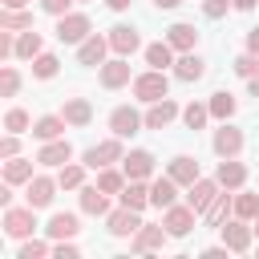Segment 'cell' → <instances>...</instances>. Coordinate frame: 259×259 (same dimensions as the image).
I'll return each mask as SVG.
<instances>
[{
    "label": "cell",
    "mask_w": 259,
    "mask_h": 259,
    "mask_svg": "<svg viewBox=\"0 0 259 259\" xmlns=\"http://www.w3.org/2000/svg\"><path fill=\"white\" fill-rule=\"evenodd\" d=\"M57 182H61L65 190H77V186L85 182V162H81V166H61V174H57Z\"/></svg>",
    "instance_id": "obj_38"
},
{
    "label": "cell",
    "mask_w": 259,
    "mask_h": 259,
    "mask_svg": "<svg viewBox=\"0 0 259 259\" xmlns=\"http://www.w3.org/2000/svg\"><path fill=\"white\" fill-rule=\"evenodd\" d=\"M227 214H235V198H231V194H219V198L206 206V227H223Z\"/></svg>",
    "instance_id": "obj_29"
},
{
    "label": "cell",
    "mask_w": 259,
    "mask_h": 259,
    "mask_svg": "<svg viewBox=\"0 0 259 259\" xmlns=\"http://www.w3.org/2000/svg\"><path fill=\"white\" fill-rule=\"evenodd\" d=\"M146 202H150V186H142V178H130V182H125V190H121V206L142 210Z\"/></svg>",
    "instance_id": "obj_28"
},
{
    "label": "cell",
    "mask_w": 259,
    "mask_h": 259,
    "mask_svg": "<svg viewBox=\"0 0 259 259\" xmlns=\"http://www.w3.org/2000/svg\"><path fill=\"white\" fill-rule=\"evenodd\" d=\"M109 49H113L117 57H130V53H138V49H142V36H138V28H130V24H117V28H109Z\"/></svg>",
    "instance_id": "obj_9"
},
{
    "label": "cell",
    "mask_w": 259,
    "mask_h": 259,
    "mask_svg": "<svg viewBox=\"0 0 259 259\" xmlns=\"http://www.w3.org/2000/svg\"><path fill=\"white\" fill-rule=\"evenodd\" d=\"M105 4H109L113 12H125V8H130V0H105Z\"/></svg>",
    "instance_id": "obj_50"
},
{
    "label": "cell",
    "mask_w": 259,
    "mask_h": 259,
    "mask_svg": "<svg viewBox=\"0 0 259 259\" xmlns=\"http://www.w3.org/2000/svg\"><path fill=\"white\" fill-rule=\"evenodd\" d=\"M28 178H32V162L28 158H8L4 162V182L16 186V182H28Z\"/></svg>",
    "instance_id": "obj_32"
},
{
    "label": "cell",
    "mask_w": 259,
    "mask_h": 259,
    "mask_svg": "<svg viewBox=\"0 0 259 259\" xmlns=\"http://www.w3.org/2000/svg\"><path fill=\"white\" fill-rule=\"evenodd\" d=\"M81 210L85 214H109V194L101 186H85L81 190Z\"/></svg>",
    "instance_id": "obj_26"
},
{
    "label": "cell",
    "mask_w": 259,
    "mask_h": 259,
    "mask_svg": "<svg viewBox=\"0 0 259 259\" xmlns=\"http://www.w3.org/2000/svg\"><path fill=\"white\" fill-rule=\"evenodd\" d=\"M142 125H146V117H138V109H130V105H117V109L109 113V130H113L117 138H134Z\"/></svg>",
    "instance_id": "obj_6"
},
{
    "label": "cell",
    "mask_w": 259,
    "mask_h": 259,
    "mask_svg": "<svg viewBox=\"0 0 259 259\" xmlns=\"http://www.w3.org/2000/svg\"><path fill=\"white\" fill-rule=\"evenodd\" d=\"M219 198V178H198V182H190L186 186V202L198 210V214H206V206Z\"/></svg>",
    "instance_id": "obj_5"
},
{
    "label": "cell",
    "mask_w": 259,
    "mask_h": 259,
    "mask_svg": "<svg viewBox=\"0 0 259 259\" xmlns=\"http://www.w3.org/2000/svg\"><path fill=\"white\" fill-rule=\"evenodd\" d=\"M69 158H73V146H69L65 138L45 142V146H40V154H36V162H40V166H65Z\"/></svg>",
    "instance_id": "obj_14"
},
{
    "label": "cell",
    "mask_w": 259,
    "mask_h": 259,
    "mask_svg": "<svg viewBox=\"0 0 259 259\" xmlns=\"http://www.w3.org/2000/svg\"><path fill=\"white\" fill-rule=\"evenodd\" d=\"M16 89H20V73H16L12 65H4V73H0V93H4V97H12Z\"/></svg>",
    "instance_id": "obj_43"
},
{
    "label": "cell",
    "mask_w": 259,
    "mask_h": 259,
    "mask_svg": "<svg viewBox=\"0 0 259 259\" xmlns=\"http://www.w3.org/2000/svg\"><path fill=\"white\" fill-rule=\"evenodd\" d=\"M146 65H150V69H166V65H174V45H170V40L146 45Z\"/></svg>",
    "instance_id": "obj_27"
},
{
    "label": "cell",
    "mask_w": 259,
    "mask_h": 259,
    "mask_svg": "<svg viewBox=\"0 0 259 259\" xmlns=\"http://www.w3.org/2000/svg\"><path fill=\"white\" fill-rule=\"evenodd\" d=\"M174 77H178V81H198V77H206V61L194 57V53H182V57L174 61Z\"/></svg>",
    "instance_id": "obj_19"
},
{
    "label": "cell",
    "mask_w": 259,
    "mask_h": 259,
    "mask_svg": "<svg viewBox=\"0 0 259 259\" xmlns=\"http://www.w3.org/2000/svg\"><path fill=\"white\" fill-rule=\"evenodd\" d=\"M57 186L61 182H53V178H45V174H36V178H28V190H24V198H28V206H49L53 202V194H57Z\"/></svg>",
    "instance_id": "obj_11"
},
{
    "label": "cell",
    "mask_w": 259,
    "mask_h": 259,
    "mask_svg": "<svg viewBox=\"0 0 259 259\" xmlns=\"http://www.w3.org/2000/svg\"><path fill=\"white\" fill-rule=\"evenodd\" d=\"M227 8H235V0H202V12H206L210 20H219Z\"/></svg>",
    "instance_id": "obj_44"
},
{
    "label": "cell",
    "mask_w": 259,
    "mask_h": 259,
    "mask_svg": "<svg viewBox=\"0 0 259 259\" xmlns=\"http://www.w3.org/2000/svg\"><path fill=\"white\" fill-rule=\"evenodd\" d=\"M178 113H182V109H178L170 97H162V101H154V105H150V113H146V125H150V130H166V125H170Z\"/></svg>",
    "instance_id": "obj_18"
},
{
    "label": "cell",
    "mask_w": 259,
    "mask_h": 259,
    "mask_svg": "<svg viewBox=\"0 0 259 259\" xmlns=\"http://www.w3.org/2000/svg\"><path fill=\"white\" fill-rule=\"evenodd\" d=\"M194 214H198V210H194L190 202H186V206H178V202H174V206H166V219H162V227H166L174 239H182V235L194 227Z\"/></svg>",
    "instance_id": "obj_7"
},
{
    "label": "cell",
    "mask_w": 259,
    "mask_h": 259,
    "mask_svg": "<svg viewBox=\"0 0 259 259\" xmlns=\"http://www.w3.org/2000/svg\"><path fill=\"white\" fill-rule=\"evenodd\" d=\"M40 255H53V247L40 243V239H24L20 243V259H40Z\"/></svg>",
    "instance_id": "obj_41"
},
{
    "label": "cell",
    "mask_w": 259,
    "mask_h": 259,
    "mask_svg": "<svg viewBox=\"0 0 259 259\" xmlns=\"http://www.w3.org/2000/svg\"><path fill=\"white\" fill-rule=\"evenodd\" d=\"M214 178H219V186H223V190H239V186L247 182V166H243V162H235V158H223Z\"/></svg>",
    "instance_id": "obj_15"
},
{
    "label": "cell",
    "mask_w": 259,
    "mask_h": 259,
    "mask_svg": "<svg viewBox=\"0 0 259 259\" xmlns=\"http://www.w3.org/2000/svg\"><path fill=\"white\" fill-rule=\"evenodd\" d=\"M154 4H158V8H178L182 0H154Z\"/></svg>",
    "instance_id": "obj_51"
},
{
    "label": "cell",
    "mask_w": 259,
    "mask_h": 259,
    "mask_svg": "<svg viewBox=\"0 0 259 259\" xmlns=\"http://www.w3.org/2000/svg\"><path fill=\"white\" fill-rule=\"evenodd\" d=\"M219 231H223V243L231 251H247L251 247V235H255V227H247V219H239V214H235V223H223Z\"/></svg>",
    "instance_id": "obj_8"
},
{
    "label": "cell",
    "mask_w": 259,
    "mask_h": 259,
    "mask_svg": "<svg viewBox=\"0 0 259 259\" xmlns=\"http://www.w3.org/2000/svg\"><path fill=\"white\" fill-rule=\"evenodd\" d=\"M251 97H259V77H251Z\"/></svg>",
    "instance_id": "obj_53"
},
{
    "label": "cell",
    "mask_w": 259,
    "mask_h": 259,
    "mask_svg": "<svg viewBox=\"0 0 259 259\" xmlns=\"http://www.w3.org/2000/svg\"><path fill=\"white\" fill-rule=\"evenodd\" d=\"M36 206H4V235L12 239H28L36 231V219H32Z\"/></svg>",
    "instance_id": "obj_2"
},
{
    "label": "cell",
    "mask_w": 259,
    "mask_h": 259,
    "mask_svg": "<svg viewBox=\"0 0 259 259\" xmlns=\"http://www.w3.org/2000/svg\"><path fill=\"white\" fill-rule=\"evenodd\" d=\"M206 105H210V117H219V121H227V117L235 113V97H231L227 89H223V93H210Z\"/></svg>",
    "instance_id": "obj_34"
},
{
    "label": "cell",
    "mask_w": 259,
    "mask_h": 259,
    "mask_svg": "<svg viewBox=\"0 0 259 259\" xmlns=\"http://www.w3.org/2000/svg\"><path fill=\"white\" fill-rule=\"evenodd\" d=\"M170 178H174L178 186H190V182H198V162H194V158H186V154H178V158L170 162Z\"/></svg>",
    "instance_id": "obj_25"
},
{
    "label": "cell",
    "mask_w": 259,
    "mask_h": 259,
    "mask_svg": "<svg viewBox=\"0 0 259 259\" xmlns=\"http://www.w3.org/2000/svg\"><path fill=\"white\" fill-rule=\"evenodd\" d=\"M105 49H109V36H85L81 49H77V61L81 65H105Z\"/></svg>",
    "instance_id": "obj_13"
},
{
    "label": "cell",
    "mask_w": 259,
    "mask_h": 259,
    "mask_svg": "<svg viewBox=\"0 0 259 259\" xmlns=\"http://www.w3.org/2000/svg\"><path fill=\"white\" fill-rule=\"evenodd\" d=\"M174 198H178V182L166 174V178H154L150 182V206H158V210H166V206H174Z\"/></svg>",
    "instance_id": "obj_16"
},
{
    "label": "cell",
    "mask_w": 259,
    "mask_h": 259,
    "mask_svg": "<svg viewBox=\"0 0 259 259\" xmlns=\"http://www.w3.org/2000/svg\"><path fill=\"white\" fill-rule=\"evenodd\" d=\"M166 235H170L166 227H150V223H142V227L134 231V251H154V247H162Z\"/></svg>",
    "instance_id": "obj_24"
},
{
    "label": "cell",
    "mask_w": 259,
    "mask_h": 259,
    "mask_svg": "<svg viewBox=\"0 0 259 259\" xmlns=\"http://www.w3.org/2000/svg\"><path fill=\"white\" fill-rule=\"evenodd\" d=\"M206 117H210V105H198V101H190V105L182 109V121H186V130H202V125H206Z\"/></svg>",
    "instance_id": "obj_35"
},
{
    "label": "cell",
    "mask_w": 259,
    "mask_h": 259,
    "mask_svg": "<svg viewBox=\"0 0 259 259\" xmlns=\"http://www.w3.org/2000/svg\"><path fill=\"white\" fill-rule=\"evenodd\" d=\"M255 235H259V219H255Z\"/></svg>",
    "instance_id": "obj_54"
},
{
    "label": "cell",
    "mask_w": 259,
    "mask_h": 259,
    "mask_svg": "<svg viewBox=\"0 0 259 259\" xmlns=\"http://www.w3.org/2000/svg\"><path fill=\"white\" fill-rule=\"evenodd\" d=\"M28 0H4V8H24Z\"/></svg>",
    "instance_id": "obj_52"
},
{
    "label": "cell",
    "mask_w": 259,
    "mask_h": 259,
    "mask_svg": "<svg viewBox=\"0 0 259 259\" xmlns=\"http://www.w3.org/2000/svg\"><path fill=\"white\" fill-rule=\"evenodd\" d=\"M239 150H243V130H235V125L223 121V130H214V154L219 158H235Z\"/></svg>",
    "instance_id": "obj_12"
},
{
    "label": "cell",
    "mask_w": 259,
    "mask_h": 259,
    "mask_svg": "<svg viewBox=\"0 0 259 259\" xmlns=\"http://www.w3.org/2000/svg\"><path fill=\"white\" fill-rule=\"evenodd\" d=\"M69 4H73V0H40V8H45L49 16H65V12H69Z\"/></svg>",
    "instance_id": "obj_46"
},
{
    "label": "cell",
    "mask_w": 259,
    "mask_h": 259,
    "mask_svg": "<svg viewBox=\"0 0 259 259\" xmlns=\"http://www.w3.org/2000/svg\"><path fill=\"white\" fill-rule=\"evenodd\" d=\"M45 231H49V239H73L81 227H77V214H69V210H57V214L49 219V227H45Z\"/></svg>",
    "instance_id": "obj_23"
},
{
    "label": "cell",
    "mask_w": 259,
    "mask_h": 259,
    "mask_svg": "<svg viewBox=\"0 0 259 259\" xmlns=\"http://www.w3.org/2000/svg\"><path fill=\"white\" fill-rule=\"evenodd\" d=\"M142 227L138 210L134 206H121V210H109V235H134Z\"/></svg>",
    "instance_id": "obj_20"
},
{
    "label": "cell",
    "mask_w": 259,
    "mask_h": 259,
    "mask_svg": "<svg viewBox=\"0 0 259 259\" xmlns=\"http://www.w3.org/2000/svg\"><path fill=\"white\" fill-rule=\"evenodd\" d=\"M61 117H65L69 125H89V121H93V105H89L85 97H69L65 109H61Z\"/></svg>",
    "instance_id": "obj_22"
},
{
    "label": "cell",
    "mask_w": 259,
    "mask_h": 259,
    "mask_svg": "<svg viewBox=\"0 0 259 259\" xmlns=\"http://www.w3.org/2000/svg\"><path fill=\"white\" fill-rule=\"evenodd\" d=\"M121 170H125V178H150L154 174V154L150 150H130L125 158H121Z\"/></svg>",
    "instance_id": "obj_10"
},
{
    "label": "cell",
    "mask_w": 259,
    "mask_h": 259,
    "mask_svg": "<svg viewBox=\"0 0 259 259\" xmlns=\"http://www.w3.org/2000/svg\"><path fill=\"white\" fill-rule=\"evenodd\" d=\"M53 255H57V259H77L81 251H77L69 239H57V243H53Z\"/></svg>",
    "instance_id": "obj_45"
},
{
    "label": "cell",
    "mask_w": 259,
    "mask_h": 259,
    "mask_svg": "<svg viewBox=\"0 0 259 259\" xmlns=\"http://www.w3.org/2000/svg\"><path fill=\"white\" fill-rule=\"evenodd\" d=\"M235 214L247 219V223L259 219V194H239V198H235Z\"/></svg>",
    "instance_id": "obj_39"
},
{
    "label": "cell",
    "mask_w": 259,
    "mask_h": 259,
    "mask_svg": "<svg viewBox=\"0 0 259 259\" xmlns=\"http://www.w3.org/2000/svg\"><path fill=\"white\" fill-rule=\"evenodd\" d=\"M16 150H20V142H16V134H8L0 142V158H16Z\"/></svg>",
    "instance_id": "obj_47"
},
{
    "label": "cell",
    "mask_w": 259,
    "mask_h": 259,
    "mask_svg": "<svg viewBox=\"0 0 259 259\" xmlns=\"http://www.w3.org/2000/svg\"><path fill=\"white\" fill-rule=\"evenodd\" d=\"M247 53H259V28L247 32Z\"/></svg>",
    "instance_id": "obj_48"
},
{
    "label": "cell",
    "mask_w": 259,
    "mask_h": 259,
    "mask_svg": "<svg viewBox=\"0 0 259 259\" xmlns=\"http://www.w3.org/2000/svg\"><path fill=\"white\" fill-rule=\"evenodd\" d=\"M235 73H239V77H247V81H251V77H259V53L239 57V61H235Z\"/></svg>",
    "instance_id": "obj_42"
},
{
    "label": "cell",
    "mask_w": 259,
    "mask_h": 259,
    "mask_svg": "<svg viewBox=\"0 0 259 259\" xmlns=\"http://www.w3.org/2000/svg\"><path fill=\"white\" fill-rule=\"evenodd\" d=\"M255 4H259V0H235V8H239V12H251Z\"/></svg>",
    "instance_id": "obj_49"
},
{
    "label": "cell",
    "mask_w": 259,
    "mask_h": 259,
    "mask_svg": "<svg viewBox=\"0 0 259 259\" xmlns=\"http://www.w3.org/2000/svg\"><path fill=\"white\" fill-rule=\"evenodd\" d=\"M101 85H105V89H121V85H130V61H125V57L105 61V65H101Z\"/></svg>",
    "instance_id": "obj_17"
},
{
    "label": "cell",
    "mask_w": 259,
    "mask_h": 259,
    "mask_svg": "<svg viewBox=\"0 0 259 259\" xmlns=\"http://www.w3.org/2000/svg\"><path fill=\"white\" fill-rule=\"evenodd\" d=\"M32 134H36L40 142H53V138H61V134H65V117L49 113V117H40V121L32 125Z\"/></svg>",
    "instance_id": "obj_31"
},
{
    "label": "cell",
    "mask_w": 259,
    "mask_h": 259,
    "mask_svg": "<svg viewBox=\"0 0 259 259\" xmlns=\"http://www.w3.org/2000/svg\"><path fill=\"white\" fill-rule=\"evenodd\" d=\"M125 182H130V178H125V170H109V166H105V170L97 174V186H101L105 194H121V190H125Z\"/></svg>",
    "instance_id": "obj_33"
},
{
    "label": "cell",
    "mask_w": 259,
    "mask_h": 259,
    "mask_svg": "<svg viewBox=\"0 0 259 259\" xmlns=\"http://www.w3.org/2000/svg\"><path fill=\"white\" fill-rule=\"evenodd\" d=\"M166 93H170L166 69H150V73H138V77H134V97H138V101L154 105V101H162Z\"/></svg>",
    "instance_id": "obj_1"
},
{
    "label": "cell",
    "mask_w": 259,
    "mask_h": 259,
    "mask_svg": "<svg viewBox=\"0 0 259 259\" xmlns=\"http://www.w3.org/2000/svg\"><path fill=\"white\" fill-rule=\"evenodd\" d=\"M0 24H4V28H32V12H24V8H4V12H0Z\"/></svg>",
    "instance_id": "obj_36"
},
{
    "label": "cell",
    "mask_w": 259,
    "mask_h": 259,
    "mask_svg": "<svg viewBox=\"0 0 259 259\" xmlns=\"http://www.w3.org/2000/svg\"><path fill=\"white\" fill-rule=\"evenodd\" d=\"M121 158H125V154H121V138H117V134H113L109 142L85 150V166H89V170H105L109 162H121Z\"/></svg>",
    "instance_id": "obj_4"
},
{
    "label": "cell",
    "mask_w": 259,
    "mask_h": 259,
    "mask_svg": "<svg viewBox=\"0 0 259 259\" xmlns=\"http://www.w3.org/2000/svg\"><path fill=\"white\" fill-rule=\"evenodd\" d=\"M57 36H61V45H81L89 36V16H81V12L57 16Z\"/></svg>",
    "instance_id": "obj_3"
},
{
    "label": "cell",
    "mask_w": 259,
    "mask_h": 259,
    "mask_svg": "<svg viewBox=\"0 0 259 259\" xmlns=\"http://www.w3.org/2000/svg\"><path fill=\"white\" fill-rule=\"evenodd\" d=\"M57 65H61V61H57L53 53H40V57H32V73H36L40 81H49V77H57Z\"/></svg>",
    "instance_id": "obj_37"
},
{
    "label": "cell",
    "mask_w": 259,
    "mask_h": 259,
    "mask_svg": "<svg viewBox=\"0 0 259 259\" xmlns=\"http://www.w3.org/2000/svg\"><path fill=\"white\" fill-rule=\"evenodd\" d=\"M28 125H32V117H28L24 109H8V113H4V130H8V134H24Z\"/></svg>",
    "instance_id": "obj_40"
},
{
    "label": "cell",
    "mask_w": 259,
    "mask_h": 259,
    "mask_svg": "<svg viewBox=\"0 0 259 259\" xmlns=\"http://www.w3.org/2000/svg\"><path fill=\"white\" fill-rule=\"evenodd\" d=\"M166 40H170L178 53H190V49L198 45V28H194V24H170V28H166Z\"/></svg>",
    "instance_id": "obj_21"
},
{
    "label": "cell",
    "mask_w": 259,
    "mask_h": 259,
    "mask_svg": "<svg viewBox=\"0 0 259 259\" xmlns=\"http://www.w3.org/2000/svg\"><path fill=\"white\" fill-rule=\"evenodd\" d=\"M16 57H20V61L40 57V32H36V28H24V32L16 36Z\"/></svg>",
    "instance_id": "obj_30"
}]
</instances>
